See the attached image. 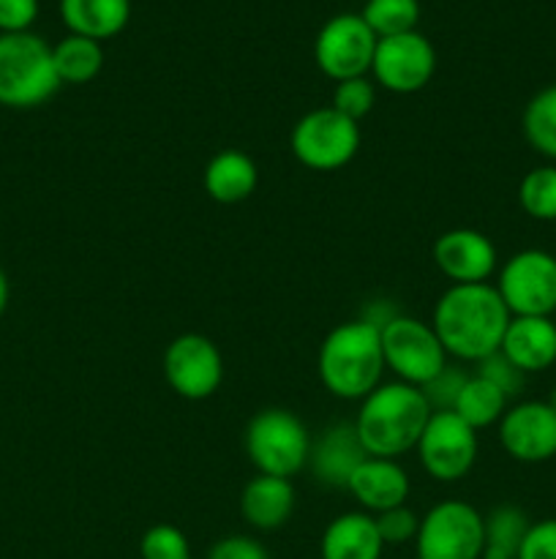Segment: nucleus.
<instances>
[{
    "instance_id": "nucleus-36",
    "label": "nucleus",
    "mask_w": 556,
    "mask_h": 559,
    "mask_svg": "<svg viewBox=\"0 0 556 559\" xmlns=\"http://www.w3.org/2000/svg\"><path fill=\"white\" fill-rule=\"evenodd\" d=\"M36 16L38 0H0V33H25Z\"/></svg>"
},
{
    "instance_id": "nucleus-27",
    "label": "nucleus",
    "mask_w": 556,
    "mask_h": 559,
    "mask_svg": "<svg viewBox=\"0 0 556 559\" xmlns=\"http://www.w3.org/2000/svg\"><path fill=\"white\" fill-rule=\"evenodd\" d=\"M518 205L534 222H556V164H543L523 175Z\"/></svg>"
},
{
    "instance_id": "nucleus-34",
    "label": "nucleus",
    "mask_w": 556,
    "mask_h": 559,
    "mask_svg": "<svg viewBox=\"0 0 556 559\" xmlns=\"http://www.w3.org/2000/svg\"><path fill=\"white\" fill-rule=\"evenodd\" d=\"M516 559H556V519L534 522Z\"/></svg>"
},
{
    "instance_id": "nucleus-1",
    "label": "nucleus",
    "mask_w": 556,
    "mask_h": 559,
    "mask_svg": "<svg viewBox=\"0 0 556 559\" xmlns=\"http://www.w3.org/2000/svg\"><path fill=\"white\" fill-rule=\"evenodd\" d=\"M510 320L512 314L494 284H450L436 300L431 328L447 358L478 364L501 349Z\"/></svg>"
},
{
    "instance_id": "nucleus-30",
    "label": "nucleus",
    "mask_w": 556,
    "mask_h": 559,
    "mask_svg": "<svg viewBox=\"0 0 556 559\" xmlns=\"http://www.w3.org/2000/svg\"><path fill=\"white\" fill-rule=\"evenodd\" d=\"M142 559H191L189 538L172 524H156L140 540Z\"/></svg>"
},
{
    "instance_id": "nucleus-29",
    "label": "nucleus",
    "mask_w": 556,
    "mask_h": 559,
    "mask_svg": "<svg viewBox=\"0 0 556 559\" xmlns=\"http://www.w3.org/2000/svg\"><path fill=\"white\" fill-rule=\"evenodd\" d=\"M374 102H376L374 82H371L368 76H354V80L336 82L330 107L336 109V112H341L343 118L360 123V120L374 109Z\"/></svg>"
},
{
    "instance_id": "nucleus-6",
    "label": "nucleus",
    "mask_w": 556,
    "mask_h": 559,
    "mask_svg": "<svg viewBox=\"0 0 556 559\" xmlns=\"http://www.w3.org/2000/svg\"><path fill=\"white\" fill-rule=\"evenodd\" d=\"M289 147L303 167L333 173V169L347 167L358 156L360 126L333 107L311 109L294 123Z\"/></svg>"
},
{
    "instance_id": "nucleus-35",
    "label": "nucleus",
    "mask_w": 556,
    "mask_h": 559,
    "mask_svg": "<svg viewBox=\"0 0 556 559\" xmlns=\"http://www.w3.org/2000/svg\"><path fill=\"white\" fill-rule=\"evenodd\" d=\"M207 559H270L267 549L251 535H227L216 540L207 551Z\"/></svg>"
},
{
    "instance_id": "nucleus-11",
    "label": "nucleus",
    "mask_w": 556,
    "mask_h": 559,
    "mask_svg": "<svg viewBox=\"0 0 556 559\" xmlns=\"http://www.w3.org/2000/svg\"><path fill=\"white\" fill-rule=\"evenodd\" d=\"M376 41L365 20L360 14H341L333 16L319 31L314 44V58L322 74L330 80L343 82L354 76H365L374 63Z\"/></svg>"
},
{
    "instance_id": "nucleus-33",
    "label": "nucleus",
    "mask_w": 556,
    "mask_h": 559,
    "mask_svg": "<svg viewBox=\"0 0 556 559\" xmlns=\"http://www.w3.org/2000/svg\"><path fill=\"white\" fill-rule=\"evenodd\" d=\"M474 374H480L483 380H488L491 385L499 388L507 399L516 396V393L523 388V380H527V374H523V371L518 369V366L512 364L501 349H496V353L488 355V358L478 360Z\"/></svg>"
},
{
    "instance_id": "nucleus-15",
    "label": "nucleus",
    "mask_w": 556,
    "mask_h": 559,
    "mask_svg": "<svg viewBox=\"0 0 556 559\" xmlns=\"http://www.w3.org/2000/svg\"><path fill=\"white\" fill-rule=\"evenodd\" d=\"M431 254L442 276L450 278L452 284H485L494 276L496 260H499L488 235L469 227L442 233Z\"/></svg>"
},
{
    "instance_id": "nucleus-21",
    "label": "nucleus",
    "mask_w": 556,
    "mask_h": 559,
    "mask_svg": "<svg viewBox=\"0 0 556 559\" xmlns=\"http://www.w3.org/2000/svg\"><path fill=\"white\" fill-rule=\"evenodd\" d=\"M207 197L221 205H238L249 200L259 183V169L254 158L243 151H221L207 162L205 175H202Z\"/></svg>"
},
{
    "instance_id": "nucleus-8",
    "label": "nucleus",
    "mask_w": 556,
    "mask_h": 559,
    "mask_svg": "<svg viewBox=\"0 0 556 559\" xmlns=\"http://www.w3.org/2000/svg\"><path fill=\"white\" fill-rule=\"evenodd\" d=\"M418 559H483V513L463 500H445L420 519Z\"/></svg>"
},
{
    "instance_id": "nucleus-20",
    "label": "nucleus",
    "mask_w": 556,
    "mask_h": 559,
    "mask_svg": "<svg viewBox=\"0 0 556 559\" xmlns=\"http://www.w3.org/2000/svg\"><path fill=\"white\" fill-rule=\"evenodd\" d=\"M382 544L374 516L363 511L341 513L325 527L319 540L322 559H379Z\"/></svg>"
},
{
    "instance_id": "nucleus-3",
    "label": "nucleus",
    "mask_w": 556,
    "mask_h": 559,
    "mask_svg": "<svg viewBox=\"0 0 556 559\" xmlns=\"http://www.w3.org/2000/svg\"><path fill=\"white\" fill-rule=\"evenodd\" d=\"M385 355L379 328L363 317L333 328L319 347V380L343 402H363L382 385Z\"/></svg>"
},
{
    "instance_id": "nucleus-17",
    "label": "nucleus",
    "mask_w": 556,
    "mask_h": 559,
    "mask_svg": "<svg viewBox=\"0 0 556 559\" xmlns=\"http://www.w3.org/2000/svg\"><path fill=\"white\" fill-rule=\"evenodd\" d=\"M409 475L403 473L396 459L368 456L354 475L349 478L347 491L360 502V508L371 513L390 511V508L407 506L409 497Z\"/></svg>"
},
{
    "instance_id": "nucleus-13",
    "label": "nucleus",
    "mask_w": 556,
    "mask_h": 559,
    "mask_svg": "<svg viewBox=\"0 0 556 559\" xmlns=\"http://www.w3.org/2000/svg\"><path fill=\"white\" fill-rule=\"evenodd\" d=\"M371 71L390 93H418L434 76L436 52L428 38L418 31L379 38Z\"/></svg>"
},
{
    "instance_id": "nucleus-10",
    "label": "nucleus",
    "mask_w": 556,
    "mask_h": 559,
    "mask_svg": "<svg viewBox=\"0 0 556 559\" xmlns=\"http://www.w3.org/2000/svg\"><path fill=\"white\" fill-rule=\"evenodd\" d=\"M414 451L431 478L439 484H456L467 478L478 462V431L456 413H431Z\"/></svg>"
},
{
    "instance_id": "nucleus-23",
    "label": "nucleus",
    "mask_w": 556,
    "mask_h": 559,
    "mask_svg": "<svg viewBox=\"0 0 556 559\" xmlns=\"http://www.w3.org/2000/svg\"><path fill=\"white\" fill-rule=\"evenodd\" d=\"M507 402H510V399H507L499 388L491 385V382L483 380L480 374H469L461 393H458V402L456 407H452V413H456L463 424L472 426L474 431H480L499 424L501 415L507 413Z\"/></svg>"
},
{
    "instance_id": "nucleus-18",
    "label": "nucleus",
    "mask_w": 556,
    "mask_h": 559,
    "mask_svg": "<svg viewBox=\"0 0 556 559\" xmlns=\"http://www.w3.org/2000/svg\"><path fill=\"white\" fill-rule=\"evenodd\" d=\"M501 353L523 371L537 374L556 364V322L551 317H512Z\"/></svg>"
},
{
    "instance_id": "nucleus-22",
    "label": "nucleus",
    "mask_w": 556,
    "mask_h": 559,
    "mask_svg": "<svg viewBox=\"0 0 556 559\" xmlns=\"http://www.w3.org/2000/svg\"><path fill=\"white\" fill-rule=\"evenodd\" d=\"M60 16L74 36L104 41L129 25L131 0H60Z\"/></svg>"
},
{
    "instance_id": "nucleus-2",
    "label": "nucleus",
    "mask_w": 556,
    "mask_h": 559,
    "mask_svg": "<svg viewBox=\"0 0 556 559\" xmlns=\"http://www.w3.org/2000/svg\"><path fill=\"white\" fill-rule=\"evenodd\" d=\"M428 418L431 407L420 388L407 382H382L360 402L354 429L368 456L396 459L418 445Z\"/></svg>"
},
{
    "instance_id": "nucleus-37",
    "label": "nucleus",
    "mask_w": 556,
    "mask_h": 559,
    "mask_svg": "<svg viewBox=\"0 0 556 559\" xmlns=\"http://www.w3.org/2000/svg\"><path fill=\"white\" fill-rule=\"evenodd\" d=\"M9 295H11L9 276H5V271H3V267H0V317H3L5 306H9Z\"/></svg>"
},
{
    "instance_id": "nucleus-16",
    "label": "nucleus",
    "mask_w": 556,
    "mask_h": 559,
    "mask_svg": "<svg viewBox=\"0 0 556 559\" xmlns=\"http://www.w3.org/2000/svg\"><path fill=\"white\" fill-rule=\"evenodd\" d=\"M365 459H368V453L360 442L358 429H354V424L343 420V424L327 426L319 440L311 442L305 467L319 484L330 486V489H347L349 478Z\"/></svg>"
},
{
    "instance_id": "nucleus-31",
    "label": "nucleus",
    "mask_w": 556,
    "mask_h": 559,
    "mask_svg": "<svg viewBox=\"0 0 556 559\" xmlns=\"http://www.w3.org/2000/svg\"><path fill=\"white\" fill-rule=\"evenodd\" d=\"M467 380V371L447 364L439 374L431 377V380L420 388V393H423V399L428 402L431 413H452V407H456L458 402V393H461L463 382Z\"/></svg>"
},
{
    "instance_id": "nucleus-12",
    "label": "nucleus",
    "mask_w": 556,
    "mask_h": 559,
    "mask_svg": "<svg viewBox=\"0 0 556 559\" xmlns=\"http://www.w3.org/2000/svg\"><path fill=\"white\" fill-rule=\"evenodd\" d=\"M164 377L180 399H210L223 380V358L216 342L202 333L178 336L164 353Z\"/></svg>"
},
{
    "instance_id": "nucleus-14",
    "label": "nucleus",
    "mask_w": 556,
    "mask_h": 559,
    "mask_svg": "<svg viewBox=\"0 0 556 559\" xmlns=\"http://www.w3.org/2000/svg\"><path fill=\"white\" fill-rule=\"evenodd\" d=\"M499 442L516 462H548L556 456V413L548 402L512 404L499 420Z\"/></svg>"
},
{
    "instance_id": "nucleus-5",
    "label": "nucleus",
    "mask_w": 556,
    "mask_h": 559,
    "mask_svg": "<svg viewBox=\"0 0 556 559\" xmlns=\"http://www.w3.org/2000/svg\"><path fill=\"white\" fill-rule=\"evenodd\" d=\"M309 429L289 409L267 407L245 426V453L259 475L292 478L309 464Z\"/></svg>"
},
{
    "instance_id": "nucleus-7",
    "label": "nucleus",
    "mask_w": 556,
    "mask_h": 559,
    "mask_svg": "<svg viewBox=\"0 0 556 559\" xmlns=\"http://www.w3.org/2000/svg\"><path fill=\"white\" fill-rule=\"evenodd\" d=\"M385 369L398 377V382L423 388L431 377L447 366V353L439 336L428 322L418 317L398 314L379 331Z\"/></svg>"
},
{
    "instance_id": "nucleus-9",
    "label": "nucleus",
    "mask_w": 556,
    "mask_h": 559,
    "mask_svg": "<svg viewBox=\"0 0 556 559\" xmlns=\"http://www.w3.org/2000/svg\"><path fill=\"white\" fill-rule=\"evenodd\" d=\"M494 287L512 317H551L556 311V257L543 249L516 251L499 267Z\"/></svg>"
},
{
    "instance_id": "nucleus-19",
    "label": "nucleus",
    "mask_w": 556,
    "mask_h": 559,
    "mask_svg": "<svg viewBox=\"0 0 556 559\" xmlns=\"http://www.w3.org/2000/svg\"><path fill=\"white\" fill-rule=\"evenodd\" d=\"M240 513L245 524L259 533L281 530L294 513V486L289 478L256 475L240 495Z\"/></svg>"
},
{
    "instance_id": "nucleus-28",
    "label": "nucleus",
    "mask_w": 556,
    "mask_h": 559,
    "mask_svg": "<svg viewBox=\"0 0 556 559\" xmlns=\"http://www.w3.org/2000/svg\"><path fill=\"white\" fill-rule=\"evenodd\" d=\"M360 16L376 38L401 36V33H412L418 27L420 3L418 0H368Z\"/></svg>"
},
{
    "instance_id": "nucleus-24",
    "label": "nucleus",
    "mask_w": 556,
    "mask_h": 559,
    "mask_svg": "<svg viewBox=\"0 0 556 559\" xmlns=\"http://www.w3.org/2000/svg\"><path fill=\"white\" fill-rule=\"evenodd\" d=\"M529 527H532V522H529V516L521 508L496 506L488 516H483V559H516Z\"/></svg>"
},
{
    "instance_id": "nucleus-26",
    "label": "nucleus",
    "mask_w": 556,
    "mask_h": 559,
    "mask_svg": "<svg viewBox=\"0 0 556 559\" xmlns=\"http://www.w3.org/2000/svg\"><path fill=\"white\" fill-rule=\"evenodd\" d=\"M521 126L529 145L551 164H556V85L543 87L529 98Z\"/></svg>"
},
{
    "instance_id": "nucleus-38",
    "label": "nucleus",
    "mask_w": 556,
    "mask_h": 559,
    "mask_svg": "<svg viewBox=\"0 0 556 559\" xmlns=\"http://www.w3.org/2000/svg\"><path fill=\"white\" fill-rule=\"evenodd\" d=\"M545 402H548V407L554 409V413H556V385H554V391H551V396L545 399Z\"/></svg>"
},
{
    "instance_id": "nucleus-4",
    "label": "nucleus",
    "mask_w": 556,
    "mask_h": 559,
    "mask_svg": "<svg viewBox=\"0 0 556 559\" xmlns=\"http://www.w3.org/2000/svg\"><path fill=\"white\" fill-rule=\"evenodd\" d=\"M60 87L52 47L25 33H0V104L11 109H33L55 96Z\"/></svg>"
},
{
    "instance_id": "nucleus-32",
    "label": "nucleus",
    "mask_w": 556,
    "mask_h": 559,
    "mask_svg": "<svg viewBox=\"0 0 556 559\" xmlns=\"http://www.w3.org/2000/svg\"><path fill=\"white\" fill-rule=\"evenodd\" d=\"M376 533H379L382 544L385 546H403L409 540L418 538L420 530V516L407 506L390 508V511H382L374 516Z\"/></svg>"
},
{
    "instance_id": "nucleus-25",
    "label": "nucleus",
    "mask_w": 556,
    "mask_h": 559,
    "mask_svg": "<svg viewBox=\"0 0 556 559\" xmlns=\"http://www.w3.org/2000/svg\"><path fill=\"white\" fill-rule=\"evenodd\" d=\"M55 71H58L60 82L69 85H85V82L96 80L98 71L104 66V49L101 41H93L85 36H65L63 41L52 47Z\"/></svg>"
}]
</instances>
